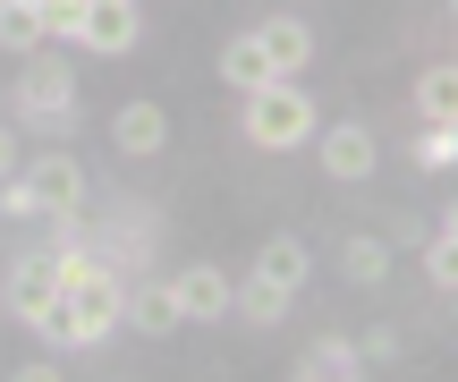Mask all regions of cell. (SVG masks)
<instances>
[{
    "instance_id": "obj_1",
    "label": "cell",
    "mask_w": 458,
    "mask_h": 382,
    "mask_svg": "<svg viewBox=\"0 0 458 382\" xmlns=\"http://www.w3.org/2000/svg\"><path fill=\"white\" fill-rule=\"evenodd\" d=\"M246 145L255 153H297L323 119H314V94H297V77H263L255 94H246Z\"/></svg>"
},
{
    "instance_id": "obj_2",
    "label": "cell",
    "mask_w": 458,
    "mask_h": 382,
    "mask_svg": "<svg viewBox=\"0 0 458 382\" xmlns=\"http://www.w3.org/2000/svg\"><path fill=\"white\" fill-rule=\"evenodd\" d=\"M68 94H77V68H68L60 51H43V43L17 51V85H0V102H17V111H26L34 128H51V136L77 128V102Z\"/></svg>"
},
{
    "instance_id": "obj_3",
    "label": "cell",
    "mask_w": 458,
    "mask_h": 382,
    "mask_svg": "<svg viewBox=\"0 0 458 382\" xmlns=\"http://www.w3.org/2000/svg\"><path fill=\"white\" fill-rule=\"evenodd\" d=\"M17 187H26V204H34V213H51V221H68V213L85 204V170H77V153H26Z\"/></svg>"
},
{
    "instance_id": "obj_4",
    "label": "cell",
    "mask_w": 458,
    "mask_h": 382,
    "mask_svg": "<svg viewBox=\"0 0 458 382\" xmlns=\"http://www.w3.org/2000/svg\"><path fill=\"white\" fill-rule=\"evenodd\" d=\"M68 298H77L85 349H94V340H111V332H119V306H128V281H119V264H102V255H94V272H85V281L68 289Z\"/></svg>"
},
{
    "instance_id": "obj_5",
    "label": "cell",
    "mask_w": 458,
    "mask_h": 382,
    "mask_svg": "<svg viewBox=\"0 0 458 382\" xmlns=\"http://www.w3.org/2000/svg\"><path fill=\"white\" fill-rule=\"evenodd\" d=\"M306 145L323 153V170H331V179H348V187H357L365 170H374V128H365V119H340V128H314Z\"/></svg>"
},
{
    "instance_id": "obj_6",
    "label": "cell",
    "mask_w": 458,
    "mask_h": 382,
    "mask_svg": "<svg viewBox=\"0 0 458 382\" xmlns=\"http://www.w3.org/2000/svg\"><path fill=\"white\" fill-rule=\"evenodd\" d=\"M136 34H145L136 0H85V43H77V51H102V60H119V51H136Z\"/></svg>"
},
{
    "instance_id": "obj_7",
    "label": "cell",
    "mask_w": 458,
    "mask_h": 382,
    "mask_svg": "<svg viewBox=\"0 0 458 382\" xmlns=\"http://www.w3.org/2000/svg\"><path fill=\"white\" fill-rule=\"evenodd\" d=\"M170 298H179V323H221L229 315V272L221 264H187L170 281Z\"/></svg>"
},
{
    "instance_id": "obj_8",
    "label": "cell",
    "mask_w": 458,
    "mask_h": 382,
    "mask_svg": "<svg viewBox=\"0 0 458 382\" xmlns=\"http://www.w3.org/2000/svg\"><path fill=\"white\" fill-rule=\"evenodd\" d=\"M111 145H119V153H162V145H170V111H162V102H145V94H136V102H119Z\"/></svg>"
},
{
    "instance_id": "obj_9",
    "label": "cell",
    "mask_w": 458,
    "mask_h": 382,
    "mask_svg": "<svg viewBox=\"0 0 458 382\" xmlns=\"http://www.w3.org/2000/svg\"><path fill=\"white\" fill-rule=\"evenodd\" d=\"M263 60H272V77H306L314 60V26H297V17H272V26H255Z\"/></svg>"
},
{
    "instance_id": "obj_10",
    "label": "cell",
    "mask_w": 458,
    "mask_h": 382,
    "mask_svg": "<svg viewBox=\"0 0 458 382\" xmlns=\"http://www.w3.org/2000/svg\"><path fill=\"white\" fill-rule=\"evenodd\" d=\"M306 272H314V255H306V238H263L255 247V281H272V289H306Z\"/></svg>"
},
{
    "instance_id": "obj_11",
    "label": "cell",
    "mask_w": 458,
    "mask_h": 382,
    "mask_svg": "<svg viewBox=\"0 0 458 382\" xmlns=\"http://www.w3.org/2000/svg\"><path fill=\"white\" fill-rule=\"evenodd\" d=\"M119 323H128V332H145V340H170V332H179V298H170V281H153V289H128Z\"/></svg>"
},
{
    "instance_id": "obj_12",
    "label": "cell",
    "mask_w": 458,
    "mask_h": 382,
    "mask_svg": "<svg viewBox=\"0 0 458 382\" xmlns=\"http://www.w3.org/2000/svg\"><path fill=\"white\" fill-rule=\"evenodd\" d=\"M357 374H365V357H357V340H340V332L297 357V382H357Z\"/></svg>"
},
{
    "instance_id": "obj_13",
    "label": "cell",
    "mask_w": 458,
    "mask_h": 382,
    "mask_svg": "<svg viewBox=\"0 0 458 382\" xmlns=\"http://www.w3.org/2000/svg\"><path fill=\"white\" fill-rule=\"evenodd\" d=\"M26 323H34V332L51 340V349H85V323H77V298H68V289H51V298L34 306Z\"/></svg>"
},
{
    "instance_id": "obj_14",
    "label": "cell",
    "mask_w": 458,
    "mask_h": 382,
    "mask_svg": "<svg viewBox=\"0 0 458 382\" xmlns=\"http://www.w3.org/2000/svg\"><path fill=\"white\" fill-rule=\"evenodd\" d=\"M263 77H272V60H263V43H255V34H229V43H221V85H238V94H255Z\"/></svg>"
},
{
    "instance_id": "obj_15",
    "label": "cell",
    "mask_w": 458,
    "mask_h": 382,
    "mask_svg": "<svg viewBox=\"0 0 458 382\" xmlns=\"http://www.w3.org/2000/svg\"><path fill=\"white\" fill-rule=\"evenodd\" d=\"M340 272H348V281H357V289H374L382 272H391V247H382L374 230H357V238H348V247H340Z\"/></svg>"
},
{
    "instance_id": "obj_16",
    "label": "cell",
    "mask_w": 458,
    "mask_h": 382,
    "mask_svg": "<svg viewBox=\"0 0 458 382\" xmlns=\"http://www.w3.org/2000/svg\"><path fill=\"white\" fill-rule=\"evenodd\" d=\"M51 289H60V281H51V264H43V255H26V264H17V272H9V306H17V323H26V315H34V306H43V298H51Z\"/></svg>"
},
{
    "instance_id": "obj_17",
    "label": "cell",
    "mask_w": 458,
    "mask_h": 382,
    "mask_svg": "<svg viewBox=\"0 0 458 382\" xmlns=\"http://www.w3.org/2000/svg\"><path fill=\"white\" fill-rule=\"evenodd\" d=\"M416 111H425V119H450L458 111V68L450 60H433L425 77H416Z\"/></svg>"
},
{
    "instance_id": "obj_18",
    "label": "cell",
    "mask_w": 458,
    "mask_h": 382,
    "mask_svg": "<svg viewBox=\"0 0 458 382\" xmlns=\"http://www.w3.org/2000/svg\"><path fill=\"white\" fill-rule=\"evenodd\" d=\"M229 306H238V315L255 323V332H272V323L289 315V289H272V281H246V289H238V298H229Z\"/></svg>"
},
{
    "instance_id": "obj_19",
    "label": "cell",
    "mask_w": 458,
    "mask_h": 382,
    "mask_svg": "<svg viewBox=\"0 0 458 382\" xmlns=\"http://www.w3.org/2000/svg\"><path fill=\"white\" fill-rule=\"evenodd\" d=\"M43 43V17H34V0H0V51H34Z\"/></svg>"
},
{
    "instance_id": "obj_20",
    "label": "cell",
    "mask_w": 458,
    "mask_h": 382,
    "mask_svg": "<svg viewBox=\"0 0 458 382\" xmlns=\"http://www.w3.org/2000/svg\"><path fill=\"white\" fill-rule=\"evenodd\" d=\"M425 272H433V289H458V221H442L425 238Z\"/></svg>"
},
{
    "instance_id": "obj_21",
    "label": "cell",
    "mask_w": 458,
    "mask_h": 382,
    "mask_svg": "<svg viewBox=\"0 0 458 382\" xmlns=\"http://www.w3.org/2000/svg\"><path fill=\"white\" fill-rule=\"evenodd\" d=\"M450 162H458V136H450V119H425V136H416V170H433V179H442Z\"/></svg>"
},
{
    "instance_id": "obj_22",
    "label": "cell",
    "mask_w": 458,
    "mask_h": 382,
    "mask_svg": "<svg viewBox=\"0 0 458 382\" xmlns=\"http://www.w3.org/2000/svg\"><path fill=\"white\" fill-rule=\"evenodd\" d=\"M34 17H43V34H60V43H85V0H34Z\"/></svg>"
},
{
    "instance_id": "obj_23",
    "label": "cell",
    "mask_w": 458,
    "mask_h": 382,
    "mask_svg": "<svg viewBox=\"0 0 458 382\" xmlns=\"http://www.w3.org/2000/svg\"><path fill=\"white\" fill-rule=\"evenodd\" d=\"M43 264H51V281H60V289H77L85 272H94V255H85V247H60V255H43Z\"/></svg>"
},
{
    "instance_id": "obj_24",
    "label": "cell",
    "mask_w": 458,
    "mask_h": 382,
    "mask_svg": "<svg viewBox=\"0 0 458 382\" xmlns=\"http://www.w3.org/2000/svg\"><path fill=\"white\" fill-rule=\"evenodd\" d=\"M17 170H26V145H17L9 119H0V179H17Z\"/></svg>"
},
{
    "instance_id": "obj_25",
    "label": "cell",
    "mask_w": 458,
    "mask_h": 382,
    "mask_svg": "<svg viewBox=\"0 0 458 382\" xmlns=\"http://www.w3.org/2000/svg\"><path fill=\"white\" fill-rule=\"evenodd\" d=\"M0 119H9V102H0Z\"/></svg>"
}]
</instances>
